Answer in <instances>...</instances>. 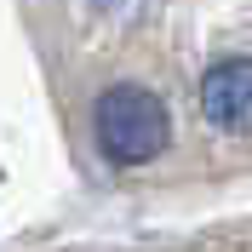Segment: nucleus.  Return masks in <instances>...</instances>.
<instances>
[{
	"label": "nucleus",
	"instance_id": "obj_1",
	"mask_svg": "<svg viewBox=\"0 0 252 252\" xmlns=\"http://www.w3.org/2000/svg\"><path fill=\"white\" fill-rule=\"evenodd\" d=\"M92 132H97V149L103 160L115 166H143L155 160L166 143H172V115L149 86H109L97 97V115H92Z\"/></svg>",
	"mask_w": 252,
	"mask_h": 252
},
{
	"label": "nucleus",
	"instance_id": "obj_2",
	"mask_svg": "<svg viewBox=\"0 0 252 252\" xmlns=\"http://www.w3.org/2000/svg\"><path fill=\"white\" fill-rule=\"evenodd\" d=\"M201 115L218 132H252V58H218L201 75Z\"/></svg>",
	"mask_w": 252,
	"mask_h": 252
}]
</instances>
